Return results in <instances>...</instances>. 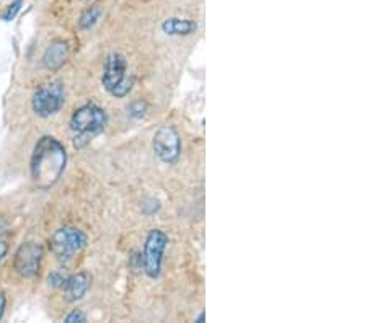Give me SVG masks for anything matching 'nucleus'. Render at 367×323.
Segmentation results:
<instances>
[{
	"mask_svg": "<svg viewBox=\"0 0 367 323\" xmlns=\"http://www.w3.org/2000/svg\"><path fill=\"white\" fill-rule=\"evenodd\" d=\"M67 165V152L52 136H43L34 145L29 170L39 189H49L57 183Z\"/></svg>",
	"mask_w": 367,
	"mask_h": 323,
	"instance_id": "nucleus-1",
	"label": "nucleus"
},
{
	"mask_svg": "<svg viewBox=\"0 0 367 323\" xmlns=\"http://www.w3.org/2000/svg\"><path fill=\"white\" fill-rule=\"evenodd\" d=\"M108 124L106 113L100 106L83 105L73 111L71 117V129L73 132V147L75 149H83L87 144H90L93 137L100 136Z\"/></svg>",
	"mask_w": 367,
	"mask_h": 323,
	"instance_id": "nucleus-2",
	"label": "nucleus"
},
{
	"mask_svg": "<svg viewBox=\"0 0 367 323\" xmlns=\"http://www.w3.org/2000/svg\"><path fill=\"white\" fill-rule=\"evenodd\" d=\"M103 88L116 98H124L132 90L134 78L127 76L126 59L121 54L113 52L105 62V71L101 77Z\"/></svg>",
	"mask_w": 367,
	"mask_h": 323,
	"instance_id": "nucleus-3",
	"label": "nucleus"
},
{
	"mask_svg": "<svg viewBox=\"0 0 367 323\" xmlns=\"http://www.w3.org/2000/svg\"><path fill=\"white\" fill-rule=\"evenodd\" d=\"M87 235L80 229L62 227L54 232L51 242H49V247H51L54 257L66 264L72 261L73 257L87 247Z\"/></svg>",
	"mask_w": 367,
	"mask_h": 323,
	"instance_id": "nucleus-4",
	"label": "nucleus"
},
{
	"mask_svg": "<svg viewBox=\"0 0 367 323\" xmlns=\"http://www.w3.org/2000/svg\"><path fill=\"white\" fill-rule=\"evenodd\" d=\"M66 103V92L61 82H49L34 92L31 106L39 117L54 116Z\"/></svg>",
	"mask_w": 367,
	"mask_h": 323,
	"instance_id": "nucleus-5",
	"label": "nucleus"
},
{
	"mask_svg": "<svg viewBox=\"0 0 367 323\" xmlns=\"http://www.w3.org/2000/svg\"><path fill=\"white\" fill-rule=\"evenodd\" d=\"M166 245H168V235L164 230L154 229L147 235L144 253H142V266H144V273L152 279L160 276Z\"/></svg>",
	"mask_w": 367,
	"mask_h": 323,
	"instance_id": "nucleus-6",
	"label": "nucleus"
},
{
	"mask_svg": "<svg viewBox=\"0 0 367 323\" xmlns=\"http://www.w3.org/2000/svg\"><path fill=\"white\" fill-rule=\"evenodd\" d=\"M155 155L165 164H175L181 154V139L173 126H161L152 141Z\"/></svg>",
	"mask_w": 367,
	"mask_h": 323,
	"instance_id": "nucleus-7",
	"label": "nucleus"
},
{
	"mask_svg": "<svg viewBox=\"0 0 367 323\" xmlns=\"http://www.w3.org/2000/svg\"><path fill=\"white\" fill-rule=\"evenodd\" d=\"M43 254V247L39 243H22L17 253H15L13 266L22 278H34L39 273V268H41Z\"/></svg>",
	"mask_w": 367,
	"mask_h": 323,
	"instance_id": "nucleus-8",
	"label": "nucleus"
},
{
	"mask_svg": "<svg viewBox=\"0 0 367 323\" xmlns=\"http://www.w3.org/2000/svg\"><path fill=\"white\" fill-rule=\"evenodd\" d=\"M92 286V276L87 271H80L66 278L62 284V294L67 302H77L85 296Z\"/></svg>",
	"mask_w": 367,
	"mask_h": 323,
	"instance_id": "nucleus-9",
	"label": "nucleus"
},
{
	"mask_svg": "<svg viewBox=\"0 0 367 323\" xmlns=\"http://www.w3.org/2000/svg\"><path fill=\"white\" fill-rule=\"evenodd\" d=\"M69 57V46L64 41H54L48 46L46 52H44L43 62L49 71H57L66 64Z\"/></svg>",
	"mask_w": 367,
	"mask_h": 323,
	"instance_id": "nucleus-10",
	"label": "nucleus"
},
{
	"mask_svg": "<svg viewBox=\"0 0 367 323\" xmlns=\"http://www.w3.org/2000/svg\"><path fill=\"white\" fill-rule=\"evenodd\" d=\"M165 34L168 36H188V34L194 33L198 29V24L193 20H183V18H168L161 24Z\"/></svg>",
	"mask_w": 367,
	"mask_h": 323,
	"instance_id": "nucleus-11",
	"label": "nucleus"
},
{
	"mask_svg": "<svg viewBox=\"0 0 367 323\" xmlns=\"http://www.w3.org/2000/svg\"><path fill=\"white\" fill-rule=\"evenodd\" d=\"M101 15V8L100 7H90L87 8L85 12L82 13V17L78 18V28L80 29H90L92 27H95L98 18Z\"/></svg>",
	"mask_w": 367,
	"mask_h": 323,
	"instance_id": "nucleus-12",
	"label": "nucleus"
},
{
	"mask_svg": "<svg viewBox=\"0 0 367 323\" xmlns=\"http://www.w3.org/2000/svg\"><path fill=\"white\" fill-rule=\"evenodd\" d=\"M126 111H127V116L134 117V120H141V117H144L147 113V103L142 100H136L127 106Z\"/></svg>",
	"mask_w": 367,
	"mask_h": 323,
	"instance_id": "nucleus-13",
	"label": "nucleus"
},
{
	"mask_svg": "<svg viewBox=\"0 0 367 323\" xmlns=\"http://www.w3.org/2000/svg\"><path fill=\"white\" fill-rule=\"evenodd\" d=\"M23 2H24V0H15V2L10 3L8 7H7V10H5V13L2 15L3 22H12V20L20 13V10H22Z\"/></svg>",
	"mask_w": 367,
	"mask_h": 323,
	"instance_id": "nucleus-14",
	"label": "nucleus"
},
{
	"mask_svg": "<svg viewBox=\"0 0 367 323\" xmlns=\"http://www.w3.org/2000/svg\"><path fill=\"white\" fill-rule=\"evenodd\" d=\"M67 276L69 274L64 273L62 269H57V271H52L51 274H49L48 284L51 287H62V284H64V281H66Z\"/></svg>",
	"mask_w": 367,
	"mask_h": 323,
	"instance_id": "nucleus-15",
	"label": "nucleus"
},
{
	"mask_svg": "<svg viewBox=\"0 0 367 323\" xmlns=\"http://www.w3.org/2000/svg\"><path fill=\"white\" fill-rule=\"evenodd\" d=\"M66 322H67V323H83V322H87L85 313L80 312V310H72V312L69 313V315L66 317Z\"/></svg>",
	"mask_w": 367,
	"mask_h": 323,
	"instance_id": "nucleus-16",
	"label": "nucleus"
},
{
	"mask_svg": "<svg viewBox=\"0 0 367 323\" xmlns=\"http://www.w3.org/2000/svg\"><path fill=\"white\" fill-rule=\"evenodd\" d=\"M7 252H8V243L3 242V240H0V261L7 257Z\"/></svg>",
	"mask_w": 367,
	"mask_h": 323,
	"instance_id": "nucleus-17",
	"label": "nucleus"
},
{
	"mask_svg": "<svg viewBox=\"0 0 367 323\" xmlns=\"http://www.w3.org/2000/svg\"><path fill=\"white\" fill-rule=\"evenodd\" d=\"M5 303H7V299H5V294L0 292V320H2V317H3Z\"/></svg>",
	"mask_w": 367,
	"mask_h": 323,
	"instance_id": "nucleus-18",
	"label": "nucleus"
},
{
	"mask_svg": "<svg viewBox=\"0 0 367 323\" xmlns=\"http://www.w3.org/2000/svg\"><path fill=\"white\" fill-rule=\"evenodd\" d=\"M206 320V313L203 312V313H199V317L198 318H196V322H198V323H203Z\"/></svg>",
	"mask_w": 367,
	"mask_h": 323,
	"instance_id": "nucleus-19",
	"label": "nucleus"
}]
</instances>
